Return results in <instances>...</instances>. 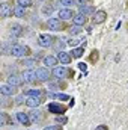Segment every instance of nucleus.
Here are the masks:
<instances>
[{"label": "nucleus", "instance_id": "nucleus-10", "mask_svg": "<svg viewBox=\"0 0 128 130\" xmlns=\"http://www.w3.org/2000/svg\"><path fill=\"white\" fill-rule=\"evenodd\" d=\"M23 83H24L23 77H20V76H17V74H11V76L8 77V85H11V86H14V88H18V86H21Z\"/></svg>", "mask_w": 128, "mask_h": 130}, {"label": "nucleus", "instance_id": "nucleus-14", "mask_svg": "<svg viewBox=\"0 0 128 130\" xmlns=\"http://www.w3.org/2000/svg\"><path fill=\"white\" fill-rule=\"evenodd\" d=\"M23 33H24V27H23L21 24H17V23H15V24L11 26V35H12V36L17 38V36H21Z\"/></svg>", "mask_w": 128, "mask_h": 130}, {"label": "nucleus", "instance_id": "nucleus-9", "mask_svg": "<svg viewBox=\"0 0 128 130\" xmlns=\"http://www.w3.org/2000/svg\"><path fill=\"white\" fill-rule=\"evenodd\" d=\"M36 74H38V80L39 82H48L50 80V76H53L48 68H38L36 70Z\"/></svg>", "mask_w": 128, "mask_h": 130}, {"label": "nucleus", "instance_id": "nucleus-7", "mask_svg": "<svg viewBox=\"0 0 128 130\" xmlns=\"http://www.w3.org/2000/svg\"><path fill=\"white\" fill-rule=\"evenodd\" d=\"M105 20H107V12L102 11V9L96 11L95 14H94V17H92V23L94 24H102Z\"/></svg>", "mask_w": 128, "mask_h": 130}, {"label": "nucleus", "instance_id": "nucleus-28", "mask_svg": "<svg viewBox=\"0 0 128 130\" xmlns=\"http://www.w3.org/2000/svg\"><path fill=\"white\" fill-rule=\"evenodd\" d=\"M81 32V26H77V24H74L72 27H69V33L71 35H77V33Z\"/></svg>", "mask_w": 128, "mask_h": 130}, {"label": "nucleus", "instance_id": "nucleus-16", "mask_svg": "<svg viewBox=\"0 0 128 130\" xmlns=\"http://www.w3.org/2000/svg\"><path fill=\"white\" fill-rule=\"evenodd\" d=\"M41 103H42V98H39V97H29L26 100V106H29V107H32V109L38 107Z\"/></svg>", "mask_w": 128, "mask_h": 130}, {"label": "nucleus", "instance_id": "nucleus-19", "mask_svg": "<svg viewBox=\"0 0 128 130\" xmlns=\"http://www.w3.org/2000/svg\"><path fill=\"white\" fill-rule=\"evenodd\" d=\"M74 12L71 11V9H60L59 11V17H60V20H69V18H74Z\"/></svg>", "mask_w": 128, "mask_h": 130}, {"label": "nucleus", "instance_id": "nucleus-18", "mask_svg": "<svg viewBox=\"0 0 128 130\" xmlns=\"http://www.w3.org/2000/svg\"><path fill=\"white\" fill-rule=\"evenodd\" d=\"M26 95H27V97L44 98L45 97V91H44V89H29V91H26Z\"/></svg>", "mask_w": 128, "mask_h": 130}, {"label": "nucleus", "instance_id": "nucleus-3", "mask_svg": "<svg viewBox=\"0 0 128 130\" xmlns=\"http://www.w3.org/2000/svg\"><path fill=\"white\" fill-rule=\"evenodd\" d=\"M48 112H50V113H56V115H63L65 112H66V106L53 101V103L48 104Z\"/></svg>", "mask_w": 128, "mask_h": 130}, {"label": "nucleus", "instance_id": "nucleus-23", "mask_svg": "<svg viewBox=\"0 0 128 130\" xmlns=\"http://www.w3.org/2000/svg\"><path fill=\"white\" fill-rule=\"evenodd\" d=\"M83 53H84V47H78V48H72L71 56H72L74 59H78V58L83 56Z\"/></svg>", "mask_w": 128, "mask_h": 130}, {"label": "nucleus", "instance_id": "nucleus-27", "mask_svg": "<svg viewBox=\"0 0 128 130\" xmlns=\"http://www.w3.org/2000/svg\"><path fill=\"white\" fill-rule=\"evenodd\" d=\"M17 5H20L23 8H30V6H33V2L32 0H17Z\"/></svg>", "mask_w": 128, "mask_h": 130}, {"label": "nucleus", "instance_id": "nucleus-2", "mask_svg": "<svg viewBox=\"0 0 128 130\" xmlns=\"http://www.w3.org/2000/svg\"><path fill=\"white\" fill-rule=\"evenodd\" d=\"M11 55L15 58H26L30 55V48L27 45H20V44H12Z\"/></svg>", "mask_w": 128, "mask_h": 130}, {"label": "nucleus", "instance_id": "nucleus-22", "mask_svg": "<svg viewBox=\"0 0 128 130\" xmlns=\"http://www.w3.org/2000/svg\"><path fill=\"white\" fill-rule=\"evenodd\" d=\"M57 58L56 56H45L44 58V64L47 65V67H54V65H57Z\"/></svg>", "mask_w": 128, "mask_h": 130}, {"label": "nucleus", "instance_id": "nucleus-31", "mask_svg": "<svg viewBox=\"0 0 128 130\" xmlns=\"http://www.w3.org/2000/svg\"><path fill=\"white\" fill-rule=\"evenodd\" d=\"M6 113H0V126L3 127V126H6Z\"/></svg>", "mask_w": 128, "mask_h": 130}, {"label": "nucleus", "instance_id": "nucleus-37", "mask_svg": "<svg viewBox=\"0 0 128 130\" xmlns=\"http://www.w3.org/2000/svg\"><path fill=\"white\" fill-rule=\"evenodd\" d=\"M95 130H109V127H107V126H104V124H101V126H98Z\"/></svg>", "mask_w": 128, "mask_h": 130}, {"label": "nucleus", "instance_id": "nucleus-21", "mask_svg": "<svg viewBox=\"0 0 128 130\" xmlns=\"http://www.w3.org/2000/svg\"><path fill=\"white\" fill-rule=\"evenodd\" d=\"M14 15H15V17H18V18H24V17H26V8H23V6L17 5V6L14 8Z\"/></svg>", "mask_w": 128, "mask_h": 130}, {"label": "nucleus", "instance_id": "nucleus-38", "mask_svg": "<svg viewBox=\"0 0 128 130\" xmlns=\"http://www.w3.org/2000/svg\"><path fill=\"white\" fill-rule=\"evenodd\" d=\"M17 103H18V104H21V103H23V97H18V98H17Z\"/></svg>", "mask_w": 128, "mask_h": 130}, {"label": "nucleus", "instance_id": "nucleus-34", "mask_svg": "<svg viewBox=\"0 0 128 130\" xmlns=\"http://www.w3.org/2000/svg\"><path fill=\"white\" fill-rule=\"evenodd\" d=\"M80 41H83V39H71V41H68V44H69L71 47H75V45H77Z\"/></svg>", "mask_w": 128, "mask_h": 130}, {"label": "nucleus", "instance_id": "nucleus-5", "mask_svg": "<svg viewBox=\"0 0 128 130\" xmlns=\"http://www.w3.org/2000/svg\"><path fill=\"white\" fill-rule=\"evenodd\" d=\"M47 27H48L50 30H54V32L63 30V24H62L60 18H50V20L47 21Z\"/></svg>", "mask_w": 128, "mask_h": 130}, {"label": "nucleus", "instance_id": "nucleus-8", "mask_svg": "<svg viewBox=\"0 0 128 130\" xmlns=\"http://www.w3.org/2000/svg\"><path fill=\"white\" fill-rule=\"evenodd\" d=\"M12 12H14V9H12V6L9 5V3H2V6H0V15H2V18H9V17H12Z\"/></svg>", "mask_w": 128, "mask_h": 130}, {"label": "nucleus", "instance_id": "nucleus-17", "mask_svg": "<svg viewBox=\"0 0 128 130\" xmlns=\"http://www.w3.org/2000/svg\"><path fill=\"white\" fill-rule=\"evenodd\" d=\"M72 21H74V24H77V26H84L86 21H88V17L83 15V14H75L74 18H72Z\"/></svg>", "mask_w": 128, "mask_h": 130}, {"label": "nucleus", "instance_id": "nucleus-15", "mask_svg": "<svg viewBox=\"0 0 128 130\" xmlns=\"http://www.w3.org/2000/svg\"><path fill=\"white\" fill-rule=\"evenodd\" d=\"M95 12V8L92 5H84V6H78V14H83V15H91Z\"/></svg>", "mask_w": 128, "mask_h": 130}, {"label": "nucleus", "instance_id": "nucleus-24", "mask_svg": "<svg viewBox=\"0 0 128 130\" xmlns=\"http://www.w3.org/2000/svg\"><path fill=\"white\" fill-rule=\"evenodd\" d=\"M21 65H24V67H27V68H33L35 65H38V59H23L21 62H20Z\"/></svg>", "mask_w": 128, "mask_h": 130}, {"label": "nucleus", "instance_id": "nucleus-13", "mask_svg": "<svg viewBox=\"0 0 128 130\" xmlns=\"http://www.w3.org/2000/svg\"><path fill=\"white\" fill-rule=\"evenodd\" d=\"M57 59L62 62V64L68 65L72 62V56H71V53H66V52H59L57 53Z\"/></svg>", "mask_w": 128, "mask_h": 130}, {"label": "nucleus", "instance_id": "nucleus-1", "mask_svg": "<svg viewBox=\"0 0 128 130\" xmlns=\"http://www.w3.org/2000/svg\"><path fill=\"white\" fill-rule=\"evenodd\" d=\"M51 74L56 79H66V77H74V70L66 68V67H54V70L51 71Z\"/></svg>", "mask_w": 128, "mask_h": 130}, {"label": "nucleus", "instance_id": "nucleus-6", "mask_svg": "<svg viewBox=\"0 0 128 130\" xmlns=\"http://www.w3.org/2000/svg\"><path fill=\"white\" fill-rule=\"evenodd\" d=\"M21 77H23V80H24V83H33V82H36V79H38V74H36V70H27V71H24L23 74H21Z\"/></svg>", "mask_w": 128, "mask_h": 130}, {"label": "nucleus", "instance_id": "nucleus-36", "mask_svg": "<svg viewBox=\"0 0 128 130\" xmlns=\"http://www.w3.org/2000/svg\"><path fill=\"white\" fill-rule=\"evenodd\" d=\"M75 2H77V5H78V6H84L88 0H75Z\"/></svg>", "mask_w": 128, "mask_h": 130}, {"label": "nucleus", "instance_id": "nucleus-35", "mask_svg": "<svg viewBox=\"0 0 128 130\" xmlns=\"http://www.w3.org/2000/svg\"><path fill=\"white\" fill-rule=\"evenodd\" d=\"M78 68H80L81 71H84V73H86V70H88V65L83 64V62H80V64H78Z\"/></svg>", "mask_w": 128, "mask_h": 130}, {"label": "nucleus", "instance_id": "nucleus-11", "mask_svg": "<svg viewBox=\"0 0 128 130\" xmlns=\"http://www.w3.org/2000/svg\"><path fill=\"white\" fill-rule=\"evenodd\" d=\"M17 120L20 121V124L21 126H30V123H32V120H30V117H29V113H24V112H18L17 113Z\"/></svg>", "mask_w": 128, "mask_h": 130}, {"label": "nucleus", "instance_id": "nucleus-20", "mask_svg": "<svg viewBox=\"0 0 128 130\" xmlns=\"http://www.w3.org/2000/svg\"><path fill=\"white\" fill-rule=\"evenodd\" d=\"M0 92H2L5 97H9V95H12V94L15 92V89H14V86H11V85H2Z\"/></svg>", "mask_w": 128, "mask_h": 130}, {"label": "nucleus", "instance_id": "nucleus-30", "mask_svg": "<svg viewBox=\"0 0 128 130\" xmlns=\"http://www.w3.org/2000/svg\"><path fill=\"white\" fill-rule=\"evenodd\" d=\"M63 6H72V5H77V2L75 0H59Z\"/></svg>", "mask_w": 128, "mask_h": 130}, {"label": "nucleus", "instance_id": "nucleus-4", "mask_svg": "<svg viewBox=\"0 0 128 130\" xmlns=\"http://www.w3.org/2000/svg\"><path fill=\"white\" fill-rule=\"evenodd\" d=\"M53 41H54V38L51 35H48V33H42L38 38V44L41 47H51L53 45Z\"/></svg>", "mask_w": 128, "mask_h": 130}, {"label": "nucleus", "instance_id": "nucleus-33", "mask_svg": "<svg viewBox=\"0 0 128 130\" xmlns=\"http://www.w3.org/2000/svg\"><path fill=\"white\" fill-rule=\"evenodd\" d=\"M42 130H62L60 126H47V127H44Z\"/></svg>", "mask_w": 128, "mask_h": 130}, {"label": "nucleus", "instance_id": "nucleus-26", "mask_svg": "<svg viewBox=\"0 0 128 130\" xmlns=\"http://www.w3.org/2000/svg\"><path fill=\"white\" fill-rule=\"evenodd\" d=\"M98 59H99V52H98V50H92L91 55H89V61H91L92 64H96Z\"/></svg>", "mask_w": 128, "mask_h": 130}, {"label": "nucleus", "instance_id": "nucleus-32", "mask_svg": "<svg viewBox=\"0 0 128 130\" xmlns=\"http://www.w3.org/2000/svg\"><path fill=\"white\" fill-rule=\"evenodd\" d=\"M42 12L44 14H51L53 12V6H44L42 8Z\"/></svg>", "mask_w": 128, "mask_h": 130}, {"label": "nucleus", "instance_id": "nucleus-25", "mask_svg": "<svg viewBox=\"0 0 128 130\" xmlns=\"http://www.w3.org/2000/svg\"><path fill=\"white\" fill-rule=\"evenodd\" d=\"M51 98H56V100H62V101H68V100H71V97L68 95V94H60V92H57V94H48Z\"/></svg>", "mask_w": 128, "mask_h": 130}, {"label": "nucleus", "instance_id": "nucleus-12", "mask_svg": "<svg viewBox=\"0 0 128 130\" xmlns=\"http://www.w3.org/2000/svg\"><path fill=\"white\" fill-rule=\"evenodd\" d=\"M29 117H30V120H32L33 123H39L44 118V112L39 110V109H33L32 112H29Z\"/></svg>", "mask_w": 128, "mask_h": 130}, {"label": "nucleus", "instance_id": "nucleus-29", "mask_svg": "<svg viewBox=\"0 0 128 130\" xmlns=\"http://www.w3.org/2000/svg\"><path fill=\"white\" fill-rule=\"evenodd\" d=\"M56 123L60 124V126H62V124H66V123H68V118H66V117H60V115H57V117H56Z\"/></svg>", "mask_w": 128, "mask_h": 130}]
</instances>
